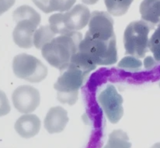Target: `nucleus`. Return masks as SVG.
<instances>
[{"label": "nucleus", "instance_id": "obj_20", "mask_svg": "<svg viewBox=\"0 0 160 148\" xmlns=\"http://www.w3.org/2000/svg\"><path fill=\"white\" fill-rule=\"evenodd\" d=\"M154 59L151 56H148L145 58L144 61V64L145 68L149 69L156 64V61H155Z\"/></svg>", "mask_w": 160, "mask_h": 148}, {"label": "nucleus", "instance_id": "obj_10", "mask_svg": "<svg viewBox=\"0 0 160 148\" xmlns=\"http://www.w3.org/2000/svg\"><path fill=\"white\" fill-rule=\"evenodd\" d=\"M69 121L66 110L61 106L51 108L45 118L44 127L49 133L63 131Z\"/></svg>", "mask_w": 160, "mask_h": 148}, {"label": "nucleus", "instance_id": "obj_16", "mask_svg": "<svg viewBox=\"0 0 160 148\" xmlns=\"http://www.w3.org/2000/svg\"><path fill=\"white\" fill-rule=\"evenodd\" d=\"M132 1H105L107 10L114 16L123 15L127 12Z\"/></svg>", "mask_w": 160, "mask_h": 148}, {"label": "nucleus", "instance_id": "obj_11", "mask_svg": "<svg viewBox=\"0 0 160 148\" xmlns=\"http://www.w3.org/2000/svg\"><path fill=\"white\" fill-rule=\"evenodd\" d=\"M41 127V121L37 116L34 114H25L17 120L14 128L22 137L29 138L38 134Z\"/></svg>", "mask_w": 160, "mask_h": 148}, {"label": "nucleus", "instance_id": "obj_12", "mask_svg": "<svg viewBox=\"0 0 160 148\" xmlns=\"http://www.w3.org/2000/svg\"><path fill=\"white\" fill-rule=\"evenodd\" d=\"M142 20L155 28L160 24V1H144L140 4Z\"/></svg>", "mask_w": 160, "mask_h": 148}, {"label": "nucleus", "instance_id": "obj_13", "mask_svg": "<svg viewBox=\"0 0 160 148\" xmlns=\"http://www.w3.org/2000/svg\"><path fill=\"white\" fill-rule=\"evenodd\" d=\"M38 8L45 13L55 11L62 12L68 11L76 2V1H33Z\"/></svg>", "mask_w": 160, "mask_h": 148}, {"label": "nucleus", "instance_id": "obj_15", "mask_svg": "<svg viewBox=\"0 0 160 148\" xmlns=\"http://www.w3.org/2000/svg\"><path fill=\"white\" fill-rule=\"evenodd\" d=\"M127 134L121 130H115L110 135L107 144L104 148H131Z\"/></svg>", "mask_w": 160, "mask_h": 148}, {"label": "nucleus", "instance_id": "obj_3", "mask_svg": "<svg viewBox=\"0 0 160 148\" xmlns=\"http://www.w3.org/2000/svg\"><path fill=\"white\" fill-rule=\"evenodd\" d=\"M17 23L12 36L14 43L21 48H31L33 44V35L41 21V16L28 5L18 7L13 12Z\"/></svg>", "mask_w": 160, "mask_h": 148}, {"label": "nucleus", "instance_id": "obj_18", "mask_svg": "<svg viewBox=\"0 0 160 148\" xmlns=\"http://www.w3.org/2000/svg\"><path fill=\"white\" fill-rule=\"evenodd\" d=\"M142 63L140 60L132 57H126L118 63L119 67L130 70H137L142 67Z\"/></svg>", "mask_w": 160, "mask_h": 148}, {"label": "nucleus", "instance_id": "obj_4", "mask_svg": "<svg viewBox=\"0 0 160 148\" xmlns=\"http://www.w3.org/2000/svg\"><path fill=\"white\" fill-rule=\"evenodd\" d=\"M61 74L54 85L58 99L63 104L72 105L77 101L78 90L89 74L72 63Z\"/></svg>", "mask_w": 160, "mask_h": 148}, {"label": "nucleus", "instance_id": "obj_19", "mask_svg": "<svg viewBox=\"0 0 160 148\" xmlns=\"http://www.w3.org/2000/svg\"><path fill=\"white\" fill-rule=\"evenodd\" d=\"M102 143L100 135L93 137L90 140L87 148H101Z\"/></svg>", "mask_w": 160, "mask_h": 148}, {"label": "nucleus", "instance_id": "obj_1", "mask_svg": "<svg viewBox=\"0 0 160 148\" xmlns=\"http://www.w3.org/2000/svg\"><path fill=\"white\" fill-rule=\"evenodd\" d=\"M80 59L91 66H109L118 61L116 39H108L86 34L76 53Z\"/></svg>", "mask_w": 160, "mask_h": 148}, {"label": "nucleus", "instance_id": "obj_6", "mask_svg": "<svg viewBox=\"0 0 160 148\" xmlns=\"http://www.w3.org/2000/svg\"><path fill=\"white\" fill-rule=\"evenodd\" d=\"M154 28L143 20L132 22L125 30L124 44L126 55L143 58L148 52V35Z\"/></svg>", "mask_w": 160, "mask_h": 148}, {"label": "nucleus", "instance_id": "obj_21", "mask_svg": "<svg viewBox=\"0 0 160 148\" xmlns=\"http://www.w3.org/2000/svg\"><path fill=\"white\" fill-rule=\"evenodd\" d=\"M151 148H160V143H156Z\"/></svg>", "mask_w": 160, "mask_h": 148}, {"label": "nucleus", "instance_id": "obj_2", "mask_svg": "<svg viewBox=\"0 0 160 148\" xmlns=\"http://www.w3.org/2000/svg\"><path fill=\"white\" fill-rule=\"evenodd\" d=\"M82 38V33L78 31L60 35L42 47V55L49 64L62 72L78 51Z\"/></svg>", "mask_w": 160, "mask_h": 148}, {"label": "nucleus", "instance_id": "obj_22", "mask_svg": "<svg viewBox=\"0 0 160 148\" xmlns=\"http://www.w3.org/2000/svg\"><path fill=\"white\" fill-rule=\"evenodd\" d=\"M159 86H160V84H159Z\"/></svg>", "mask_w": 160, "mask_h": 148}, {"label": "nucleus", "instance_id": "obj_8", "mask_svg": "<svg viewBox=\"0 0 160 148\" xmlns=\"http://www.w3.org/2000/svg\"><path fill=\"white\" fill-rule=\"evenodd\" d=\"M100 104L112 123H117L123 114L122 98L113 86L110 85L98 97Z\"/></svg>", "mask_w": 160, "mask_h": 148}, {"label": "nucleus", "instance_id": "obj_9", "mask_svg": "<svg viewBox=\"0 0 160 148\" xmlns=\"http://www.w3.org/2000/svg\"><path fill=\"white\" fill-rule=\"evenodd\" d=\"M12 103L19 112L23 113L32 112L39 106L40 95L39 91L31 86H20L12 93Z\"/></svg>", "mask_w": 160, "mask_h": 148}, {"label": "nucleus", "instance_id": "obj_17", "mask_svg": "<svg viewBox=\"0 0 160 148\" xmlns=\"http://www.w3.org/2000/svg\"><path fill=\"white\" fill-rule=\"evenodd\" d=\"M148 48L154 58L160 61V24L149 39Z\"/></svg>", "mask_w": 160, "mask_h": 148}, {"label": "nucleus", "instance_id": "obj_7", "mask_svg": "<svg viewBox=\"0 0 160 148\" xmlns=\"http://www.w3.org/2000/svg\"><path fill=\"white\" fill-rule=\"evenodd\" d=\"M15 75L32 83H38L46 78L47 67L33 56L23 53L14 57L12 64Z\"/></svg>", "mask_w": 160, "mask_h": 148}, {"label": "nucleus", "instance_id": "obj_14", "mask_svg": "<svg viewBox=\"0 0 160 148\" xmlns=\"http://www.w3.org/2000/svg\"><path fill=\"white\" fill-rule=\"evenodd\" d=\"M56 34L50 25L41 26L37 30L33 35V44L37 49L41 50L42 47L51 41Z\"/></svg>", "mask_w": 160, "mask_h": 148}, {"label": "nucleus", "instance_id": "obj_5", "mask_svg": "<svg viewBox=\"0 0 160 148\" xmlns=\"http://www.w3.org/2000/svg\"><path fill=\"white\" fill-rule=\"evenodd\" d=\"M91 15L86 6L79 4L65 13L51 16L49 25L56 35L67 34L84 28L89 22Z\"/></svg>", "mask_w": 160, "mask_h": 148}]
</instances>
